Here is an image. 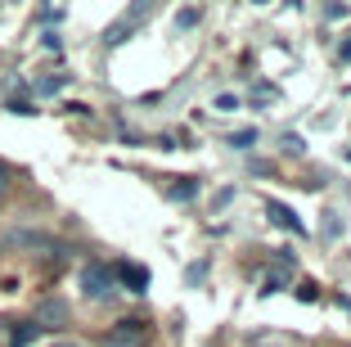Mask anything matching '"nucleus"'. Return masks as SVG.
Masks as SVG:
<instances>
[{
    "mask_svg": "<svg viewBox=\"0 0 351 347\" xmlns=\"http://www.w3.org/2000/svg\"><path fill=\"white\" fill-rule=\"evenodd\" d=\"M338 235V212H324V239Z\"/></svg>",
    "mask_w": 351,
    "mask_h": 347,
    "instance_id": "obj_9",
    "label": "nucleus"
},
{
    "mask_svg": "<svg viewBox=\"0 0 351 347\" xmlns=\"http://www.w3.org/2000/svg\"><path fill=\"white\" fill-rule=\"evenodd\" d=\"M342 63H351V41H347V45H342Z\"/></svg>",
    "mask_w": 351,
    "mask_h": 347,
    "instance_id": "obj_13",
    "label": "nucleus"
},
{
    "mask_svg": "<svg viewBox=\"0 0 351 347\" xmlns=\"http://www.w3.org/2000/svg\"><path fill=\"white\" fill-rule=\"evenodd\" d=\"M217 109H221V113H234V109H239V100H234V95H221Z\"/></svg>",
    "mask_w": 351,
    "mask_h": 347,
    "instance_id": "obj_11",
    "label": "nucleus"
},
{
    "mask_svg": "<svg viewBox=\"0 0 351 347\" xmlns=\"http://www.w3.org/2000/svg\"><path fill=\"white\" fill-rule=\"evenodd\" d=\"M176 23H180V27H194V23H198V10H180V14H176Z\"/></svg>",
    "mask_w": 351,
    "mask_h": 347,
    "instance_id": "obj_10",
    "label": "nucleus"
},
{
    "mask_svg": "<svg viewBox=\"0 0 351 347\" xmlns=\"http://www.w3.org/2000/svg\"><path fill=\"white\" fill-rule=\"evenodd\" d=\"M117 276L131 284V293H145V289H149V271H145V266H117Z\"/></svg>",
    "mask_w": 351,
    "mask_h": 347,
    "instance_id": "obj_5",
    "label": "nucleus"
},
{
    "mask_svg": "<svg viewBox=\"0 0 351 347\" xmlns=\"http://www.w3.org/2000/svg\"><path fill=\"white\" fill-rule=\"evenodd\" d=\"M252 140H257V131H248V126H243V131H234V135H230V144H234V149H248Z\"/></svg>",
    "mask_w": 351,
    "mask_h": 347,
    "instance_id": "obj_8",
    "label": "nucleus"
},
{
    "mask_svg": "<svg viewBox=\"0 0 351 347\" xmlns=\"http://www.w3.org/2000/svg\"><path fill=\"white\" fill-rule=\"evenodd\" d=\"M63 320H68V306L59 302V298H45V302H36V329H59Z\"/></svg>",
    "mask_w": 351,
    "mask_h": 347,
    "instance_id": "obj_3",
    "label": "nucleus"
},
{
    "mask_svg": "<svg viewBox=\"0 0 351 347\" xmlns=\"http://www.w3.org/2000/svg\"><path fill=\"white\" fill-rule=\"evenodd\" d=\"M32 338H36V325H14V329H10V343H14V347H27Z\"/></svg>",
    "mask_w": 351,
    "mask_h": 347,
    "instance_id": "obj_7",
    "label": "nucleus"
},
{
    "mask_svg": "<svg viewBox=\"0 0 351 347\" xmlns=\"http://www.w3.org/2000/svg\"><path fill=\"white\" fill-rule=\"evenodd\" d=\"M149 343V325L145 320H117L108 334H104L99 347H145Z\"/></svg>",
    "mask_w": 351,
    "mask_h": 347,
    "instance_id": "obj_1",
    "label": "nucleus"
},
{
    "mask_svg": "<svg viewBox=\"0 0 351 347\" xmlns=\"http://www.w3.org/2000/svg\"><path fill=\"white\" fill-rule=\"evenodd\" d=\"M82 289L90 298H108V293H113V271H108V266H99V262L86 266V271H82Z\"/></svg>",
    "mask_w": 351,
    "mask_h": 347,
    "instance_id": "obj_2",
    "label": "nucleus"
},
{
    "mask_svg": "<svg viewBox=\"0 0 351 347\" xmlns=\"http://www.w3.org/2000/svg\"><path fill=\"white\" fill-rule=\"evenodd\" d=\"M50 347H77V343H68V338H59V343H50Z\"/></svg>",
    "mask_w": 351,
    "mask_h": 347,
    "instance_id": "obj_14",
    "label": "nucleus"
},
{
    "mask_svg": "<svg viewBox=\"0 0 351 347\" xmlns=\"http://www.w3.org/2000/svg\"><path fill=\"white\" fill-rule=\"evenodd\" d=\"M266 212L275 216V221L284 225V230H293V235H302V221H298V216H293V212H289L284 203H266Z\"/></svg>",
    "mask_w": 351,
    "mask_h": 347,
    "instance_id": "obj_6",
    "label": "nucleus"
},
{
    "mask_svg": "<svg viewBox=\"0 0 351 347\" xmlns=\"http://www.w3.org/2000/svg\"><path fill=\"white\" fill-rule=\"evenodd\" d=\"M5 185H10V172H5V167H0V199H5Z\"/></svg>",
    "mask_w": 351,
    "mask_h": 347,
    "instance_id": "obj_12",
    "label": "nucleus"
},
{
    "mask_svg": "<svg viewBox=\"0 0 351 347\" xmlns=\"http://www.w3.org/2000/svg\"><path fill=\"white\" fill-rule=\"evenodd\" d=\"M140 19H149V5H135V10L126 14V19H117L113 27H108V36H104V41H108V45L126 41V36H131V32H135V23H140Z\"/></svg>",
    "mask_w": 351,
    "mask_h": 347,
    "instance_id": "obj_4",
    "label": "nucleus"
}]
</instances>
